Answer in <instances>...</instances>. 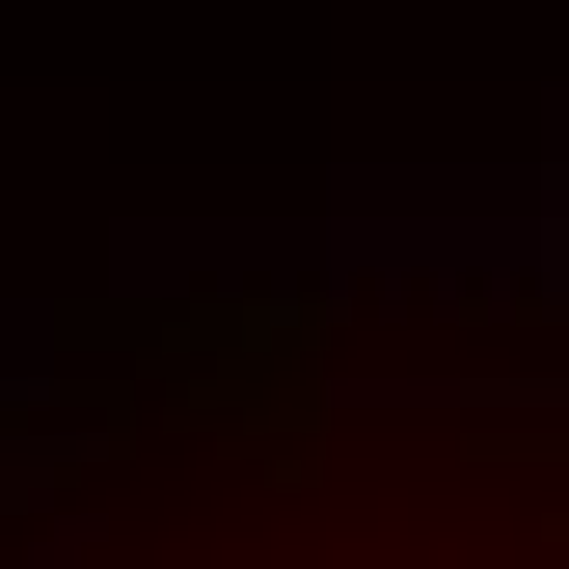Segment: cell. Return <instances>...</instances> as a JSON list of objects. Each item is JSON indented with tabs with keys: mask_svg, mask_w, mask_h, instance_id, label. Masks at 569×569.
I'll list each match as a JSON object with an SVG mask.
<instances>
[{
	"mask_svg": "<svg viewBox=\"0 0 569 569\" xmlns=\"http://www.w3.org/2000/svg\"><path fill=\"white\" fill-rule=\"evenodd\" d=\"M0 569H569V136L28 244Z\"/></svg>",
	"mask_w": 569,
	"mask_h": 569,
	"instance_id": "6da1fadb",
	"label": "cell"
}]
</instances>
